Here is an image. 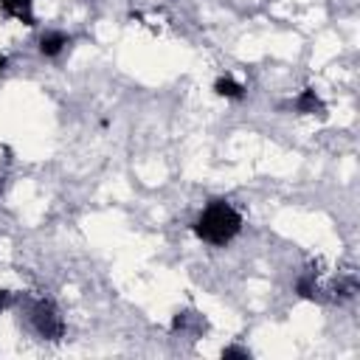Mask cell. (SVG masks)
Masks as SVG:
<instances>
[{
  "label": "cell",
  "instance_id": "6da1fadb",
  "mask_svg": "<svg viewBox=\"0 0 360 360\" xmlns=\"http://www.w3.org/2000/svg\"><path fill=\"white\" fill-rule=\"evenodd\" d=\"M239 231L242 214L225 200H211L194 222V233L208 245H228Z\"/></svg>",
  "mask_w": 360,
  "mask_h": 360
},
{
  "label": "cell",
  "instance_id": "7a4b0ae2",
  "mask_svg": "<svg viewBox=\"0 0 360 360\" xmlns=\"http://www.w3.org/2000/svg\"><path fill=\"white\" fill-rule=\"evenodd\" d=\"M31 321H34V329L48 340H59L65 335V321L51 301H37L31 309Z\"/></svg>",
  "mask_w": 360,
  "mask_h": 360
},
{
  "label": "cell",
  "instance_id": "3957f363",
  "mask_svg": "<svg viewBox=\"0 0 360 360\" xmlns=\"http://www.w3.org/2000/svg\"><path fill=\"white\" fill-rule=\"evenodd\" d=\"M0 11L25 25H34V0H0Z\"/></svg>",
  "mask_w": 360,
  "mask_h": 360
},
{
  "label": "cell",
  "instance_id": "277c9868",
  "mask_svg": "<svg viewBox=\"0 0 360 360\" xmlns=\"http://www.w3.org/2000/svg\"><path fill=\"white\" fill-rule=\"evenodd\" d=\"M65 45H68V37L62 31H48L39 39V53L42 56H59L65 51Z\"/></svg>",
  "mask_w": 360,
  "mask_h": 360
},
{
  "label": "cell",
  "instance_id": "5b68a950",
  "mask_svg": "<svg viewBox=\"0 0 360 360\" xmlns=\"http://www.w3.org/2000/svg\"><path fill=\"white\" fill-rule=\"evenodd\" d=\"M295 110L298 112H323V101L318 98V93L312 87L301 90V96L295 98Z\"/></svg>",
  "mask_w": 360,
  "mask_h": 360
},
{
  "label": "cell",
  "instance_id": "8992f818",
  "mask_svg": "<svg viewBox=\"0 0 360 360\" xmlns=\"http://www.w3.org/2000/svg\"><path fill=\"white\" fill-rule=\"evenodd\" d=\"M214 90H217V96H222V98H233V101H239V98L245 96V87L236 84L233 79H217V82H214Z\"/></svg>",
  "mask_w": 360,
  "mask_h": 360
},
{
  "label": "cell",
  "instance_id": "52a82bcc",
  "mask_svg": "<svg viewBox=\"0 0 360 360\" xmlns=\"http://www.w3.org/2000/svg\"><path fill=\"white\" fill-rule=\"evenodd\" d=\"M295 290H298V295H301V298H307V301H312V298H315V287L309 284V278H301V281L295 284Z\"/></svg>",
  "mask_w": 360,
  "mask_h": 360
},
{
  "label": "cell",
  "instance_id": "ba28073f",
  "mask_svg": "<svg viewBox=\"0 0 360 360\" xmlns=\"http://www.w3.org/2000/svg\"><path fill=\"white\" fill-rule=\"evenodd\" d=\"M222 357H242V360H248V352H242L236 346H228V349H222Z\"/></svg>",
  "mask_w": 360,
  "mask_h": 360
},
{
  "label": "cell",
  "instance_id": "9c48e42d",
  "mask_svg": "<svg viewBox=\"0 0 360 360\" xmlns=\"http://www.w3.org/2000/svg\"><path fill=\"white\" fill-rule=\"evenodd\" d=\"M8 301H11V292L8 290H0V312L8 307Z\"/></svg>",
  "mask_w": 360,
  "mask_h": 360
},
{
  "label": "cell",
  "instance_id": "30bf717a",
  "mask_svg": "<svg viewBox=\"0 0 360 360\" xmlns=\"http://www.w3.org/2000/svg\"><path fill=\"white\" fill-rule=\"evenodd\" d=\"M6 65H8V59H6L3 53H0V70H6Z\"/></svg>",
  "mask_w": 360,
  "mask_h": 360
}]
</instances>
